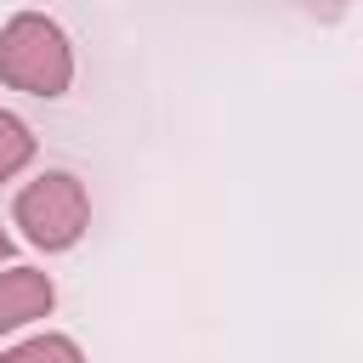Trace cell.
<instances>
[{
    "label": "cell",
    "instance_id": "cell-2",
    "mask_svg": "<svg viewBox=\"0 0 363 363\" xmlns=\"http://www.w3.org/2000/svg\"><path fill=\"white\" fill-rule=\"evenodd\" d=\"M11 216H17V227L34 250H74L85 221H91V199L68 170H45L40 182H28L17 193Z\"/></svg>",
    "mask_w": 363,
    "mask_h": 363
},
{
    "label": "cell",
    "instance_id": "cell-3",
    "mask_svg": "<svg viewBox=\"0 0 363 363\" xmlns=\"http://www.w3.org/2000/svg\"><path fill=\"white\" fill-rule=\"evenodd\" d=\"M51 301H57V289H51V278H45L40 267H11V272H0V335L45 318Z\"/></svg>",
    "mask_w": 363,
    "mask_h": 363
},
{
    "label": "cell",
    "instance_id": "cell-5",
    "mask_svg": "<svg viewBox=\"0 0 363 363\" xmlns=\"http://www.w3.org/2000/svg\"><path fill=\"white\" fill-rule=\"evenodd\" d=\"M0 363H85V357H79V346L68 335H34V340L0 352Z\"/></svg>",
    "mask_w": 363,
    "mask_h": 363
},
{
    "label": "cell",
    "instance_id": "cell-1",
    "mask_svg": "<svg viewBox=\"0 0 363 363\" xmlns=\"http://www.w3.org/2000/svg\"><path fill=\"white\" fill-rule=\"evenodd\" d=\"M0 79L28 91V96H62L74 79L68 34L40 11H17L0 28Z\"/></svg>",
    "mask_w": 363,
    "mask_h": 363
},
{
    "label": "cell",
    "instance_id": "cell-6",
    "mask_svg": "<svg viewBox=\"0 0 363 363\" xmlns=\"http://www.w3.org/2000/svg\"><path fill=\"white\" fill-rule=\"evenodd\" d=\"M6 255H11V238H6V233H0V261H6Z\"/></svg>",
    "mask_w": 363,
    "mask_h": 363
},
{
    "label": "cell",
    "instance_id": "cell-4",
    "mask_svg": "<svg viewBox=\"0 0 363 363\" xmlns=\"http://www.w3.org/2000/svg\"><path fill=\"white\" fill-rule=\"evenodd\" d=\"M28 159H34V130H28L17 113L0 108V182H11Z\"/></svg>",
    "mask_w": 363,
    "mask_h": 363
}]
</instances>
